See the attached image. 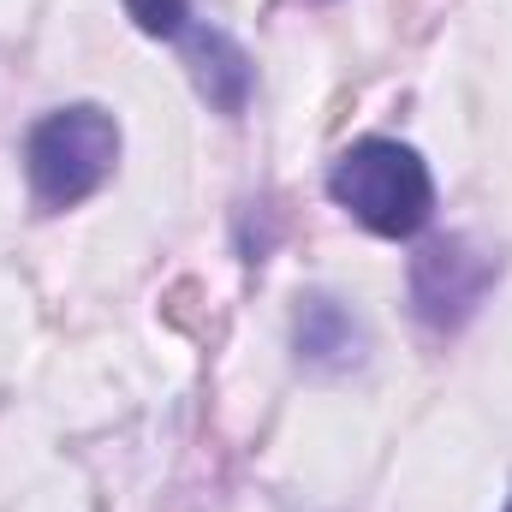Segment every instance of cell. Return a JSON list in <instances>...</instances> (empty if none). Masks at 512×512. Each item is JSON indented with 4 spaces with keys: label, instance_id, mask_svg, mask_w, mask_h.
Returning a JSON list of instances; mask_svg holds the SVG:
<instances>
[{
    "label": "cell",
    "instance_id": "cell-1",
    "mask_svg": "<svg viewBox=\"0 0 512 512\" xmlns=\"http://www.w3.org/2000/svg\"><path fill=\"white\" fill-rule=\"evenodd\" d=\"M328 197L376 239H411L435 215L429 161L399 137H358L328 167Z\"/></svg>",
    "mask_w": 512,
    "mask_h": 512
},
{
    "label": "cell",
    "instance_id": "cell-2",
    "mask_svg": "<svg viewBox=\"0 0 512 512\" xmlns=\"http://www.w3.org/2000/svg\"><path fill=\"white\" fill-rule=\"evenodd\" d=\"M120 167V120L96 102H72L42 114L24 131V179L42 215H66L90 203Z\"/></svg>",
    "mask_w": 512,
    "mask_h": 512
},
{
    "label": "cell",
    "instance_id": "cell-3",
    "mask_svg": "<svg viewBox=\"0 0 512 512\" xmlns=\"http://www.w3.org/2000/svg\"><path fill=\"white\" fill-rule=\"evenodd\" d=\"M495 274H501V262L489 251H477L465 233H441L411 256V304L435 334H453L483 310Z\"/></svg>",
    "mask_w": 512,
    "mask_h": 512
},
{
    "label": "cell",
    "instance_id": "cell-4",
    "mask_svg": "<svg viewBox=\"0 0 512 512\" xmlns=\"http://www.w3.org/2000/svg\"><path fill=\"white\" fill-rule=\"evenodd\" d=\"M364 346H370L364 322L352 316L346 298H334V292H304L298 298V310H292V352H298L304 370L346 376V370L364 364Z\"/></svg>",
    "mask_w": 512,
    "mask_h": 512
},
{
    "label": "cell",
    "instance_id": "cell-5",
    "mask_svg": "<svg viewBox=\"0 0 512 512\" xmlns=\"http://www.w3.org/2000/svg\"><path fill=\"white\" fill-rule=\"evenodd\" d=\"M179 48H185V72H191L197 96H203L215 114H245L251 84H256L251 54H245L227 30H215V24H191V30L179 36Z\"/></svg>",
    "mask_w": 512,
    "mask_h": 512
},
{
    "label": "cell",
    "instance_id": "cell-6",
    "mask_svg": "<svg viewBox=\"0 0 512 512\" xmlns=\"http://www.w3.org/2000/svg\"><path fill=\"white\" fill-rule=\"evenodd\" d=\"M126 18L143 36H161V42H179L191 30V0H126Z\"/></svg>",
    "mask_w": 512,
    "mask_h": 512
},
{
    "label": "cell",
    "instance_id": "cell-7",
    "mask_svg": "<svg viewBox=\"0 0 512 512\" xmlns=\"http://www.w3.org/2000/svg\"><path fill=\"white\" fill-rule=\"evenodd\" d=\"M507 512H512V501H507Z\"/></svg>",
    "mask_w": 512,
    "mask_h": 512
}]
</instances>
